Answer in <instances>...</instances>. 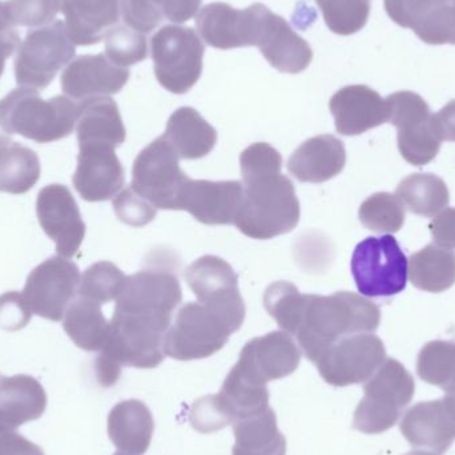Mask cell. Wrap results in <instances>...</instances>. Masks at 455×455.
Listing matches in <instances>:
<instances>
[{
	"label": "cell",
	"mask_w": 455,
	"mask_h": 455,
	"mask_svg": "<svg viewBox=\"0 0 455 455\" xmlns=\"http://www.w3.org/2000/svg\"><path fill=\"white\" fill-rule=\"evenodd\" d=\"M326 26L334 34L347 36L368 23L371 0H315Z\"/></svg>",
	"instance_id": "cell-40"
},
{
	"label": "cell",
	"mask_w": 455,
	"mask_h": 455,
	"mask_svg": "<svg viewBox=\"0 0 455 455\" xmlns=\"http://www.w3.org/2000/svg\"><path fill=\"white\" fill-rule=\"evenodd\" d=\"M235 331L200 302L179 310L164 339L165 355L178 361L202 360L220 352Z\"/></svg>",
	"instance_id": "cell-11"
},
{
	"label": "cell",
	"mask_w": 455,
	"mask_h": 455,
	"mask_svg": "<svg viewBox=\"0 0 455 455\" xmlns=\"http://www.w3.org/2000/svg\"><path fill=\"white\" fill-rule=\"evenodd\" d=\"M363 393L353 416V429L381 435L397 425L403 409L413 400L416 382L400 361L387 358L363 385Z\"/></svg>",
	"instance_id": "cell-4"
},
{
	"label": "cell",
	"mask_w": 455,
	"mask_h": 455,
	"mask_svg": "<svg viewBox=\"0 0 455 455\" xmlns=\"http://www.w3.org/2000/svg\"><path fill=\"white\" fill-rule=\"evenodd\" d=\"M7 10L13 26L44 27L61 11L60 0H10Z\"/></svg>",
	"instance_id": "cell-42"
},
{
	"label": "cell",
	"mask_w": 455,
	"mask_h": 455,
	"mask_svg": "<svg viewBox=\"0 0 455 455\" xmlns=\"http://www.w3.org/2000/svg\"><path fill=\"white\" fill-rule=\"evenodd\" d=\"M443 0H385V10L403 28L419 26Z\"/></svg>",
	"instance_id": "cell-47"
},
{
	"label": "cell",
	"mask_w": 455,
	"mask_h": 455,
	"mask_svg": "<svg viewBox=\"0 0 455 455\" xmlns=\"http://www.w3.org/2000/svg\"><path fill=\"white\" fill-rule=\"evenodd\" d=\"M189 422L195 430L203 435L219 432L228 425H233L218 395H207L194 403L189 411Z\"/></svg>",
	"instance_id": "cell-44"
},
{
	"label": "cell",
	"mask_w": 455,
	"mask_h": 455,
	"mask_svg": "<svg viewBox=\"0 0 455 455\" xmlns=\"http://www.w3.org/2000/svg\"><path fill=\"white\" fill-rule=\"evenodd\" d=\"M350 267L358 291L366 297L395 296L408 283V259L390 235L361 241Z\"/></svg>",
	"instance_id": "cell-8"
},
{
	"label": "cell",
	"mask_w": 455,
	"mask_h": 455,
	"mask_svg": "<svg viewBox=\"0 0 455 455\" xmlns=\"http://www.w3.org/2000/svg\"><path fill=\"white\" fill-rule=\"evenodd\" d=\"M400 430L413 449L443 455L455 441V419L443 400L419 403L409 409Z\"/></svg>",
	"instance_id": "cell-21"
},
{
	"label": "cell",
	"mask_w": 455,
	"mask_h": 455,
	"mask_svg": "<svg viewBox=\"0 0 455 455\" xmlns=\"http://www.w3.org/2000/svg\"><path fill=\"white\" fill-rule=\"evenodd\" d=\"M417 374L422 381L448 390L455 385V342H427L417 360Z\"/></svg>",
	"instance_id": "cell-36"
},
{
	"label": "cell",
	"mask_w": 455,
	"mask_h": 455,
	"mask_svg": "<svg viewBox=\"0 0 455 455\" xmlns=\"http://www.w3.org/2000/svg\"><path fill=\"white\" fill-rule=\"evenodd\" d=\"M45 408L47 395L36 379L27 374L0 377V433L15 432L36 421Z\"/></svg>",
	"instance_id": "cell-23"
},
{
	"label": "cell",
	"mask_w": 455,
	"mask_h": 455,
	"mask_svg": "<svg viewBox=\"0 0 455 455\" xmlns=\"http://www.w3.org/2000/svg\"><path fill=\"white\" fill-rule=\"evenodd\" d=\"M122 15L128 27L144 35L154 31L164 18L151 0H122Z\"/></svg>",
	"instance_id": "cell-48"
},
{
	"label": "cell",
	"mask_w": 455,
	"mask_h": 455,
	"mask_svg": "<svg viewBox=\"0 0 455 455\" xmlns=\"http://www.w3.org/2000/svg\"><path fill=\"white\" fill-rule=\"evenodd\" d=\"M283 157L277 149L267 143H254L240 156V170L243 179L265 173L281 172Z\"/></svg>",
	"instance_id": "cell-46"
},
{
	"label": "cell",
	"mask_w": 455,
	"mask_h": 455,
	"mask_svg": "<svg viewBox=\"0 0 455 455\" xmlns=\"http://www.w3.org/2000/svg\"><path fill=\"white\" fill-rule=\"evenodd\" d=\"M180 281L172 270L148 267L127 275L115 312L152 321L170 329L172 313L180 305Z\"/></svg>",
	"instance_id": "cell-10"
},
{
	"label": "cell",
	"mask_w": 455,
	"mask_h": 455,
	"mask_svg": "<svg viewBox=\"0 0 455 455\" xmlns=\"http://www.w3.org/2000/svg\"><path fill=\"white\" fill-rule=\"evenodd\" d=\"M154 432V417L141 401H122L109 411V440L119 451L143 455L151 445Z\"/></svg>",
	"instance_id": "cell-26"
},
{
	"label": "cell",
	"mask_w": 455,
	"mask_h": 455,
	"mask_svg": "<svg viewBox=\"0 0 455 455\" xmlns=\"http://www.w3.org/2000/svg\"><path fill=\"white\" fill-rule=\"evenodd\" d=\"M39 156L15 140L0 146V192L24 195L39 181Z\"/></svg>",
	"instance_id": "cell-33"
},
{
	"label": "cell",
	"mask_w": 455,
	"mask_h": 455,
	"mask_svg": "<svg viewBox=\"0 0 455 455\" xmlns=\"http://www.w3.org/2000/svg\"><path fill=\"white\" fill-rule=\"evenodd\" d=\"M15 28L7 10V2H0V34Z\"/></svg>",
	"instance_id": "cell-55"
},
{
	"label": "cell",
	"mask_w": 455,
	"mask_h": 455,
	"mask_svg": "<svg viewBox=\"0 0 455 455\" xmlns=\"http://www.w3.org/2000/svg\"><path fill=\"white\" fill-rule=\"evenodd\" d=\"M31 310L24 304L19 291H8L0 296V329L8 331H20L31 321Z\"/></svg>",
	"instance_id": "cell-49"
},
{
	"label": "cell",
	"mask_w": 455,
	"mask_h": 455,
	"mask_svg": "<svg viewBox=\"0 0 455 455\" xmlns=\"http://www.w3.org/2000/svg\"><path fill=\"white\" fill-rule=\"evenodd\" d=\"M163 136L183 160L203 159L218 143L215 128L191 107H181L173 112Z\"/></svg>",
	"instance_id": "cell-28"
},
{
	"label": "cell",
	"mask_w": 455,
	"mask_h": 455,
	"mask_svg": "<svg viewBox=\"0 0 455 455\" xmlns=\"http://www.w3.org/2000/svg\"><path fill=\"white\" fill-rule=\"evenodd\" d=\"M75 171V189L88 203H100L116 196L125 183L124 168L114 147L82 144Z\"/></svg>",
	"instance_id": "cell-17"
},
{
	"label": "cell",
	"mask_w": 455,
	"mask_h": 455,
	"mask_svg": "<svg viewBox=\"0 0 455 455\" xmlns=\"http://www.w3.org/2000/svg\"><path fill=\"white\" fill-rule=\"evenodd\" d=\"M0 455H44L36 443L19 433H0Z\"/></svg>",
	"instance_id": "cell-52"
},
{
	"label": "cell",
	"mask_w": 455,
	"mask_h": 455,
	"mask_svg": "<svg viewBox=\"0 0 455 455\" xmlns=\"http://www.w3.org/2000/svg\"><path fill=\"white\" fill-rule=\"evenodd\" d=\"M197 31L204 42L219 50L243 47L241 37V11L227 3L205 5L196 18Z\"/></svg>",
	"instance_id": "cell-35"
},
{
	"label": "cell",
	"mask_w": 455,
	"mask_h": 455,
	"mask_svg": "<svg viewBox=\"0 0 455 455\" xmlns=\"http://www.w3.org/2000/svg\"><path fill=\"white\" fill-rule=\"evenodd\" d=\"M243 197L235 226L243 235L269 240L297 227L301 216L293 183L281 172L243 179Z\"/></svg>",
	"instance_id": "cell-2"
},
{
	"label": "cell",
	"mask_w": 455,
	"mask_h": 455,
	"mask_svg": "<svg viewBox=\"0 0 455 455\" xmlns=\"http://www.w3.org/2000/svg\"><path fill=\"white\" fill-rule=\"evenodd\" d=\"M114 455H135V454H128V453H123V451H117V453H115Z\"/></svg>",
	"instance_id": "cell-59"
},
{
	"label": "cell",
	"mask_w": 455,
	"mask_h": 455,
	"mask_svg": "<svg viewBox=\"0 0 455 455\" xmlns=\"http://www.w3.org/2000/svg\"><path fill=\"white\" fill-rule=\"evenodd\" d=\"M241 36L243 47L256 45L270 66L283 74H299L312 63L313 51L307 40L261 3L241 11Z\"/></svg>",
	"instance_id": "cell-5"
},
{
	"label": "cell",
	"mask_w": 455,
	"mask_h": 455,
	"mask_svg": "<svg viewBox=\"0 0 455 455\" xmlns=\"http://www.w3.org/2000/svg\"><path fill=\"white\" fill-rule=\"evenodd\" d=\"M76 133L79 146L92 143L107 144L114 148L122 146L127 133L116 101L108 96L82 101Z\"/></svg>",
	"instance_id": "cell-27"
},
{
	"label": "cell",
	"mask_w": 455,
	"mask_h": 455,
	"mask_svg": "<svg viewBox=\"0 0 455 455\" xmlns=\"http://www.w3.org/2000/svg\"><path fill=\"white\" fill-rule=\"evenodd\" d=\"M233 432L232 455H286V440L278 430L273 409L238 419L233 424Z\"/></svg>",
	"instance_id": "cell-30"
},
{
	"label": "cell",
	"mask_w": 455,
	"mask_h": 455,
	"mask_svg": "<svg viewBox=\"0 0 455 455\" xmlns=\"http://www.w3.org/2000/svg\"><path fill=\"white\" fill-rule=\"evenodd\" d=\"M151 2L163 13V16L172 23H186L191 20L202 5V0H151Z\"/></svg>",
	"instance_id": "cell-50"
},
{
	"label": "cell",
	"mask_w": 455,
	"mask_h": 455,
	"mask_svg": "<svg viewBox=\"0 0 455 455\" xmlns=\"http://www.w3.org/2000/svg\"><path fill=\"white\" fill-rule=\"evenodd\" d=\"M397 197L414 215L432 218L451 203L448 186L433 173H414L401 181Z\"/></svg>",
	"instance_id": "cell-34"
},
{
	"label": "cell",
	"mask_w": 455,
	"mask_h": 455,
	"mask_svg": "<svg viewBox=\"0 0 455 455\" xmlns=\"http://www.w3.org/2000/svg\"><path fill=\"white\" fill-rule=\"evenodd\" d=\"M112 205L119 220L130 227H144L156 218V208L143 199L140 195L136 194L132 187L119 192Z\"/></svg>",
	"instance_id": "cell-45"
},
{
	"label": "cell",
	"mask_w": 455,
	"mask_h": 455,
	"mask_svg": "<svg viewBox=\"0 0 455 455\" xmlns=\"http://www.w3.org/2000/svg\"><path fill=\"white\" fill-rule=\"evenodd\" d=\"M79 104L67 96L40 98L32 88L19 87L0 100V125L10 135H20L35 143L61 140L74 132Z\"/></svg>",
	"instance_id": "cell-3"
},
{
	"label": "cell",
	"mask_w": 455,
	"mask_h": 455,
	"mask_svg": "<svg viewBox=\"0 0 455 455\" xmlns=\"http://www.w3.org/2000/svg\"><path fill=\"white\" fill-rule=\"evenodd\" d=\"M433 123L441 140L455 141V100L449 101L438 114L433 115Z\"/></svg>",
	"instance_id": "cell-53"
},
{
	"label": "cell",
	"mask_w": 455,
	"mask_h": 455,
	"mask_svg": "<svg viewBox=\"0 0 455 455\" xmlns=\"http://www.w3.org/2000/svg\"><path fill=\"white\" fill-rule=\"evenodd\" d=\"M339 135L357 136L389 122L387 100L368 85H347L329 103Z\"/></svg>",
	"instance_id": "cell-20"
},
{
	"label": "cell",
	"mask_w": 455,
	"mask_h": 455,
	"mask_svg": "<svg viewBox=\"0 0 455 455\" xmlns=\"http://www.w3.org/2000/svg\"><path fill=\"white\" fill-rule=\"evenodd\" d=\"M379 323V307L360 294H305L301 321L294 336L305 357L315 363L334 342L353 334L373 333Z\"/></svg>",
	"instance_id": "cell-1"
},
{
	"label": "cell",
	"mask_w": 455,
	"mask_h": 455,
	"mask_svg": "<svg viewBox=\"0 0 455 455\" xmlns=\"http://www.w3.org/2000/svg\"><path fill=\"white\" fill-rule=\"evenodd\" d=\"M69 36L76 45L98 44L119 23L122 0H60Z\"/></svg>",
	"instance_id": "cell-25"
},
{
	"label": "cell",
	"mask_w": 455,
	"mask_h": 455,
	"mask_svg": "<svg viewBox=\"0 0 455 455\" xmlns=\"http://www.w3.org/2000/svg\"><path fill=\"white\" fill-rule=\"evenodd\" d=\"M409 275L419 291L443 293L455 283V253L435 243L411 254Z\"/></svg>",
	"instance_id": "cell-32"
},
{
	"label": "cell",
	"mask_w": 455,
	"mask_h": 455,
	"mask_svg": "<svg viewBox=\"0 0 455 455\" xmlns=\"http://www.w3.org/2000/svg\"><path fill=\"white\" fill-rule=\"evenodd\" d=\"M79 267L66 257L55 256L37 265L24 285V304L32 315L59 323L79 293Z\"/></svg>",
	"instance_id": "cell-13"
},
{
	"label": "cell",
	"mask_w": 455,
	"mask_h": 455,
	"mask_svg": "<svg viewBox=\"0 0 455 455\" xmlns=\"http://www.w3.org/2000/svg\"><path fill=\"white\" fill-rule=\"evenodd\" d=\"M127 275L109 261L91 265L80 278L79 296L98 304L116 301Z\"/></svg>",
	"instance_id": "cell-39"
},
{
	"label": "cell",
	"mask_w": 455,
	"mask_h": 455,
	"mask_svg": "<svg viewBox=\"0 0 455 455\" xmlns=\"http://www.w3.org/2000/svg\"><path fill=\"white\" fill-rule=\"evenodd\" d=\"M204 51L191 27H163L151 39L157 82L175 95L188 92L202 76Z\"/></svg>",
	"instance_id": "cell-6"
},
{
	"label": "cell",
	"mask_w": 455,
	"mask_h": 455,
	"mask_svg": "<svg viewBox=\"0 0 455 455\" xmlns=\"http://www.w3.org/2000/svg\"><path fill=\"white\" fill-rule=\"evenodd\" d=\"M36 213L45 235L55 241L59 256L71 259L85 237V224L71 191L61 184L44 187L37 195Z\"/></svg>",
	"instance_id": "cell-16"
},
{
	"label": "cell",
	"mask_w": 455,
	"mask_h": 455,
	"mask_svg": "<svg viewBox=\"0 0 455 455\" xmlns=\"http://www.w3.org/2000/svg\"><path fill=\"white\" fill-rule=\"evenodd\" d=\"M385 360L387 349L382 339L360 333L334 342L315 363L326 384L344 387L368 381Z\"/></svg>",
	"instance_id": "cell-14"
},
{
	"label": "cell",
	"mask_w": 455,
	"mask_h": 455,
	"mask_svg": "<svg viewBox=\"0 0 455 455\" xmlns=\"http://www.w3.org/2000/svg\"><path fill=\"white\" fill-rule=\"evenodd\" d=\"M305 294L288 281H277L267 286L264 307L270 317L285 333L296 334L304 310Z\"/></svg>",
	"instance_id": "cell-37"
},
{
	"label": "cell",
	"mask_w": 455,
	"mask_h": 455,
	"mask_svg": "<svg viewBox=\"0 0 455 455\" xmlns=\"http://www.w3.org/2000/svg\"><path fill=\"white\" fill-rule=\"evenodd\" d=\"M416 35L427 44L455 45V0H443Z\"/></svg>",
	"instance_id": "cell-43"
},
{
	"label": "cell",
	"mask_w": 455,
	"mask_h": 455,
	"mask_svg": "<svg viewBox=\"0 0 455 455\" xmlns=\"http://www.w3.org/2000/svg\"><path fill=\"white\" fill-rule=\"evenodd\" d=\"M11 141H13L12 135L5 132L2 125H0V146H4V144L11 143Z\"/></svg>",
	"instance_id": "cell-57"
},
{
	"label": "cell",
	"mask_w": 455,
	"mask_h": 455,
	"mask_svg": "<svg viewBox=\"0 0 455 455\" xmlns=\"http://www.w3.org/2000/svg\"><path fill=\"white\" fill-rule=\"evenodd\" d=\"M301 352L285 331H272L249 341L238 363L264 382L285 379L299 368Z\"/></svg>",
	"instance_id": "cell-22"
},
{
	"label": "cell",
	"mask_w": 455,
	"mask_h": 455,
	"mask_svg": "<svg viewBox=\"0 0 455 455\" xmlns=\"http://www.w3.org/2000/svg\"><path fill=\"white\" fill-rule=\"evenodd\" d=\"M130 79V69L115 66L106 53L74 59L61 74L67 98L82 101L120 92Z\"/></svg>",
	"instance_id": "cell-19"
},
{
	"label": "cell",
	"mask_w": 455,
	"mask_h": 455,
	"mask_svg": "<svg viewBox=\"0 0 455 455\" xmlns=\"http://www.w3.org/2000/svg\"><path fill=\"white\" fill-rule=\"evenodd\" d=\"M106 56L115 66L128 68L148 58L146 35L125 26L112 27L104 36Z\"/></svg>",
	"instance_id": "cell-41"
},
{
	"label": "cell",
	"mask_w": 455,
	"mask_h": 455,
	"mask_svg": "<svg viewBox=\"0 0 455 455\" xmlns=\"http://www.w3.org/2000/svg\"><path fill=\"white\" fill-rule=\"evenodd\" d=\"M179 159L164 136L152 141L133 163V191L156 210L180 211L181 192L189 178L181 170Z\"/></svg>",
	"instance_id": "cell-9"
},
{
	"label": "cell",
	"mask_w": 455,
	"mask_h": 455,
	"mask_svg": "<svg viewBox=\"0 0 455 455\" xmlns=\"http://www.w3.org/2000/svg\"><path fill=\"white\" fill-rule=\"evenodd\" d=\"M218 397L233 424L269 408L267 382L257 379L240 363H235L228 374Z\"/></svg>",
	"instance_id": "cell-29"
},
{
	"label": "cell",
	"mask_w": 455,
	"mask_h": 455,
	"mask_svg": "<svg viewBox=\"0 0 455 455\" xmlns=\"http://www.w3.org/2000/svg\"><path fill=\"white\" fill-rule=\"evenodd\" d=\"M347 151L333 135H320L302 143L291 155L288 171L301 183L321 184L344 171Z\"/></svg>",
	"instance_id": "cell-24"
},
{
	"label": "cell",
	"mask_w": 455,
	"mask_h": 455,
	"mask_svg": "<svg viewBox=\"0 0 455 455\" xmlns=\"http://www.w3.org/2000/svg\"><path fill=\"white\" fill-rule=\"evenodd\" d=\"M19 45H20V36L16 28L0 34V76L4 71L5 60L19 50Z\"/></svg>",
	"instance_id": "cell-54"
},
{
	"label": "cell",
	"mask_w": 455,
	"mask_h": 455,
	"mask_svg": "<svg viewBox=\"0 0 455 455\" xmlns=\"http://www.w3.org/2000/svg\"><path fill=\"white\" fill-rule=\"evenodd\" d=\"M75 56V43L66 23L55 20L32 29L19 45L15 77L19 87L44 90Z\"/></svg>",
	"instance_id": "cell-7"
},
{
	"label": "cell",
	"mask_w": 455,
	"mask_h": 455,
	"mask_svg": "<svg viewBox=\"0 0 455 455\" xmlns=\"http://www.w3.org/2000/svg\"><path fill=\"white\" fill-rule=\"evenodd\" d=\"M63 328L72 342L85 352H100L109 333L101 305L80 296L67 309Z\"/></svg>",
	"instance_id": "cell-31"
},
{
	"label": "cell",
	"mask_w": 455,
	"mask_h": 455,
	"mask_svg": "<svg viewBox=\"0 0 455 455\" xmlns=\"http://www.w3.org/2000/svg\"><path fill=\"white\" fill-rule=\"evenodd\" d=\"M187 283L200 304L223 318L233 331L245 320V304L233 267L218 256H203L189 265Z\"/></svg>",
	"instance_id": "cell-15"
},
{
	"label": "cell",
	"mask_w": 455,
	"mask_h": 455,
	"mask_svg": "<svg viewBox=\"0 0 455 455\" xmlns=\"http://www.w3.org/2000/svg\"><path fill=\"white\" fill-rule=\"evenodd\" d=\"M385 100L389 109V123L398 130L401 156L416 167L432 163L440 154L443 140L435 131L429 104L411 91L392 93Z\"/></svg>",
	"instance_id": "cell-12"
},
{
	"label": "cell",
	"mask_w": 455,
	"mask_h": 455,
	"mask_svg": "<svg viewBox=\"0 0 455 455\" xmlns=\"http://www.w3.org/2000/svg\"><path fill=\"white\" fill-rule=\"evenodd\" d=\"M405 455H437V454L429 453V451H411V453H408Z\"/></svg>",
	"instance_id": "cell-58"
},
{
	"label": "cell",
	"mask_w": 455,
	"mask_h": 455,
	"mask_svg": "<svg viewBox=\"0 0 455 455\" xmlns=\"http://www.w3.org/2000/svg\"><path fill=\"white\" fill-rule=\"evenodd\" d=\"M433 240L441 248L455 249V208H446L429 224Z\"/></svg>",
	"instance_id": "cell-51"
},
{
	"label": "cell",
	"mask_w": 455,
	"mask_h": 455,
	"mask_svg": "<svg viewBox=\"0 0 455 455\" xmlns=\"http://www.w3.org/2000/svg\"><path fill=\"white\" fill-rule=\"evenodd\" d=\"M445 397L443 398L448 411H451V416L455 419V385L451 389L445 390Z\"/></svg>",
	"instance_id": "cell-56"
},
{
	"label": "cell",
	"mask_w": 455,
	"mask_h": 455,
	"mask_svg": "<svg viewBox=\"0 0 455 455\" xmlns=\"http://www.w3.org/2000/svg\"><path fill=\"white\" fill-rule=\"evenodd\" d=\"M358 218L366 229L377 233H397L405 224V207L397 195L379 192L361 204Z\"/></svg>",
	"instance_id": "cell-38"
},
{
	"label": "cell",
	"mask_w": 455,
	"mask_h": 455,
	"mask_svg": "<svg viewBox=\"0 0 455 455\" xmlns=\"http://www.w3.org/2000/svg\"><path fill=\"white\" fill-rule=\"evenodd\" d=\"M243 197V184L237 180H191L184 186L179 210L187 211L205 226L235 224Z\"/></svg>",
	"instance_id": "cell-18"
}]
</instances>
